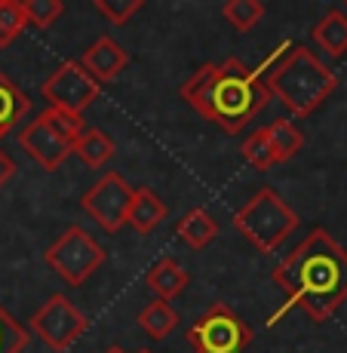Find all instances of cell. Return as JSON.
Here are the masks:
<instances>
[{
  "label": "cell",
  "instance_id": "obj_1",
  "mask_svg": "<svg viewBox=\"0 0 347 353\" xmlns=\"http://www.w3.org/2000/svg\"><path fill=\"white\" fill-rule=\"evenodd\" d=\"M270 280L286 292V304L270 314V325L301 307L314 323H326L347 301V252L323 228H314L274 268Z\"/></svg>",
  "mask_w": 347,
  "mask_h": 353
},
{
  "label": "cell",
  "instance_id": "obj_2",
  "mask_svg": "<svg viewBox=\"0 0 347 353\" xmlns=\"http://www.w3.org/2000/svg\"><path fill=\"white\" fill-rule=\"evenodd\" d=\"M270 62L274 59H268L261 68H246L240 59L209 62L185 80L181 99L209 123L237 135L270 101L264 86V68Z\"/></svg>",
  "mask_w": 347,
  "mask_h": 353
},
{
  "label": "cell",
  "instance_id": "obj_3",
  "mask_svg": "<svg viewBox=\"0 0 347 353\" xmlns=\"http://www.w3.org/2000/svg\"><path fill=\"white\" fill-rule=\"evenodd\" d=\"M264 86L295 117H308L338 90V77L308 46H292L280 62L264 74Z\"/></svg>",
  "mask_w": 347,
  "mask_h": 353
},
{
  "label": "cell",
  "instance_id": "obj_4",
  "mask_svg": "<svg viewBox=\"0 0 347 353\" xmlns=\"http://www.w3.org/2000/svg\"><path fill=\"white\" fill-rule=\"evenodd\" d=\"M234 228L255 246L258 252H274L277 246L298 228V215L289 209L274 188H261L234 212Z\"/></svg>",
  "mask_w": 347,
  "mask_h": 353
},
{
  "label": "cell",
  "instance_id": "obj_5",
  "mask_svg": "<svg viewBox=\"0 0 347 353\" xmlns=\"http://www.w3.org/2000/svg\"><path fill=\"white\" fill-rule=\"evenodd\" d=\"M105 258H108V252L101 249V243L80 225H71L59 240H52V246H46V252H43L46 268L56 270L68 286H83L95 270L105 264Z\"/></svg>",
  "mask_w": 347,
  "mask_h": 353
},
{
  "label": "cell",
  "instance_id": "obj_6",
  "mask_svg": "<svg viewBox=\"0 0 347 353\" xmlns=\"http://www.w3.org/2000/svg\"><path fill=\"white\" fill-rule=\"evenodd\" d=\"M188 341L200 353H243L252 341V329L240 320L234 307L212 301L188 329Z\"/></svg>",
  "mask_w": 347,
  "mask_h": 353
},
{
  "label": "cell",
  "instance_id": "obj_7",
  "mask_svg": "<svg viewBox=\"0 0 347 353\" xmlns=\"http://www.w3.org/2000/svg\"><path fill=\"white\" fill-rule=\"evenodd\" d=\"M28 325L52 353H65L80 335H86L90 320H86L65 295H52V298H46L43 307L31 316Z\"/></svg>",
  "mask_w": 347,
  "mask_h": 353
},
{
  "label": "cell",
  "instance_id": "obj_8",
  "mask_svg": "<svg viewBox=\"0 0 347 353\" xmlns=\"http://www.w3.org/2000/svg\"><path fill=\"white\" fill-rule=\"evenodd\" d=\"M40 92L50 101V108H59V111H68V114H83L99 99L101 86L86 74L80 59H68L43 80Z\"/></svg>",
  "mask_w": 347,
  "mask_h": 353
},
{
  "label": "cell",
  "instance_id": "obj_9",
  "mask_svg": "<svg viewBox=\"0 0 347 353\" xmlns=\"http://www.w3.org/2000/svg\"><path fill=\"white\" fill-rule=\"evenodd\" d=\"M135 188L126 185V179L120 172H105L99 181L80 196V206L90 219L108 234H117L126 225V212L132 203Z\"/></svg>",
  "mask_w": 347,
  "mask_h": 353
},
{
  "label": "cell",
  "instance_id": "obj_10",
  "mask_svg": "<svg viewBox=\"0 0 347 353\" xmlns=\"http://www.w3.org/2000/svg\"><path fill=\"white\" fill-rule=\"evenodd\" d=\"M19 145H22L25 154H31V157L37 160L43 169H50V172H56V169L74 154L71 141H65L62 135L52 132V129L43 123L40 114L31 120V123H25L22 129H19Z\"/></svg>",
  "mask_w": 347,
  "mask_h": 353
},
{
  "label": "cell",
  "instance_id": "obj_11",
  "mask_svg": "<svg viewBox=\"0 0 347 353\" xmlns=\"http://www.w3.org/2000/svg\"><path fill=\"white\" fill-rule=\"evenodd\" d=\"M80 65L86 68V74L95 80V83H111V80H117L120 74L126 71L129 65V52L123 46L117 43L114 37H99L90 50L83 52V59H80Z\"/></svg>",
  "mask_w": 347,
  "mask_h": 353
},
{
  "label": "cell",
  "instance_id": "obj_12",
  "mask_svg": "<svg viewBox=\"0 0 347 353\" xmlns=\"http://www.w3.org/2000/svg\"><path fill=\"white\" fill-rule=\"evenodd\" d=\"M145 283H148V289L160 298V301H172L175 295H181V292L188 289L190 276H188V270L175 261V258L163 255V258H157V261L151 264Z\"/></svg>",
  "mask_w": 347,
  "mask_h": 353
},
{
  "label": "cell",
  "instance_id": "obj_13",
  "mask_svg": "<svg viewBox=\"0 0 347 353\" xmlns=\"http://www.w3.org/2000/svg\"><path fill=\"white\" fill-rule=\"evenodd\" d=\"M310 37H314V43L326 56H332V59L347 56V12L329 10L314 28H310Z\"/></svg>",
  "mask_w": 347,
  "mask_h": 353
},
{
  "label": "cell",
  "instance_id": "obj_14",
  "mask_svg": "<svg viewBox=\"0 0 347 353\" xmlns=\"http://www.w3.org/2000/svg\"><path fill=\"white\" fill-rule=\"evenodd\" d=\"M163 219H166V203H163L151 188H135L129 212H126V225L135 228L139 234H151Z\"/></svg>",
  "mask_w": 347,
  "mask_h": 353
},
{
  "label": "cell",
  "instance_id": "obj_15",
  "mask_svg": "<svg viewBox=\"0 0 347 353\" xmlns=\"http://www.w3.org/2000/svg\"><path fill=\"white\" fill-rule=\"evenodd\" d=\"M28 111H31V99L19 90L10 74L0 71V139L10 129H16V123H22L28 117Z\"/></svg>",
  "mask_w": 347,
  "mask_h": 353
},
{
  "label": "cell",
  "instance_id": "obj_16",
  "mask_svg": "<svg viewBox=\"0 0 347 353\" xmlns=\"http://www.w3.org/2000/svg\"><path fill=\"white\" fill-rule=\"evenodd\" d=\"M175 234H179L190 249L200 252V249H206L209 243L219 236V221H215L206 209L197 206V209H190V212L181 215V221L175 225Z\"/></svg>",
  "mask_w": 347,
  "mask_h": 353
},
{
  "label": "cell",
  "instance_id": "obj_17",
  "mask_svg": "<svg viewBox=\"0 0 347 353\" xmlns=\"http://www.w3.org/2000/svg\"><path fill=\"white\" fill-rule=\"evenodd\" d=\"M74 154L90 169H101L108 160H114L117 145H114V139L108 132H101V129H83L80 139L74 141Z\"/></svg>",
  "mask_w": 347,
  "mask_h": 353
},
{
  "label": "cell",
  "instance_id": "obj_18",
  "mask_svg": "<svg viewBox=\"0 0 347 353\" xmlns=\"http://www.w3.org/2000/svg\"><path fill=\"white\" fill-rule=\"evenodd\" d=\"M264 132H268V141H270V148H274L277 163L292 160L304 148V132L292 123V120H286V117L274 120L270 126H264Z\"/></svg>",
  "mask_w": 347,
  "mask_h": 353
},
{
  "label": "cell",
  "instance_id": "obj_19",
  "mask_svg": "<svg viewBox=\"0 0 347 353\" xmlns=\"http://www.w3.org/2000/svg\"><path fill=\"white\" fill-rule=\"evenodd\" d=\"M175 325H179V314L169 307V301H160V298H157V301H151L139 314V329L145 332V335H151L154 341L166 338Z\"/></svg>",
  "mask_w": 347,
  "mask_h": 353
},
{
  "label": "cell",
  "instance_id": "obj_20",
  "mask_svg": "<svg viewBox=\"0 0 347 353\" xmlns=\"http://www.w3.org/2000/svg\"><path fill=\"white\" fill-rule=\"evenodd\" d=\"M221 16L237 31H249L264 19V3L261 0H228L221 6Z\"/></svg>",
  "mask_w": 347,
  "mask_h": 353
},
{
  "label": "cell",
  "instance_id": "obj_21",
  "mask_svg": "<svg viewBox=\"0 0 347 353\" xmlns=\"http://www.w3.org/2000/svg\"><path fill=\"white\" fill-rule=\"evenodd\" d=\"M243 160L249 163V166H255V169H274L277 166V157H274V148H270V141H268V132H264V126L261 129H255L252 135H249L246 141H243Z\"/></svg>",
  "mask_w": 347,
  "mask_h": 353
},
{
  "label": "cell",
  "instance_id": "obj_22",
  "mask_svg": "<svg viewBox=\"0 0 347 353\" xmlns=\"http://www.w3.org/2000/svg\"><path fill=\"white\" fill-rule=\"evenodd\" d=\"M25 10L19 0H0V50L10 46L25 31Z\"/></svg>",
  "mask_w": 347,
  "mask_h": 353
},
{
  "label": "cell",
  "instance_id": "obj_23",
  "mask_svg": "<svg viewBox=\"0 0 347 353\" xmlns=\"http://www.w3.org/2000/svg\"><path fill=\"white\" fill-rule=\"evenodd\" d=\"M40 117H43V123L52 129V132L56 135H62L65 141H77L80 139V132H83V114H68V111H59V108H46L43 114H40Z\"/></svg>",
  "mask_w": 347,
  "mask_h": 353
},
{
  "label": "cell",
  "instance_id": "obj_24",
  "mask_svg": "<svg viewBox=\"0 0 347 353\" xmlns=\"http://www.w3.org/2000/svg\"><path fill=\"white\" fill-rule=\"evenodd\" d=\"M22 10H25V22L28 25H34V28H50L65 12V3L62 0H25Z\"/></svg>",
  "mask_w": 347,
  "mask_h": 353
},
{
  "label": "cell",
  "instance_id": "obj_25",
  "mask_svg": "<svg viewBox=\"0 0 347 353\" xmlns=\"http://www.w3.org/2000/svg\"><path fill=\"white\" fill-rule=\"evenodd\" d=\"M28 347V329L12 320L10 310L0 307V353H22Z\"/></svg>",
  "mask_w": 347,
  "mask_h": 353
},
{
  "label": "cell",
  "instance_id": "obj_26",
  "mask_svg": "<svg viewBox=\"0 0 347 353\" xmlns=\"http://www.w3.org/2000/svg\"><path fill=\"white\" fill-rule=\"evenodd\" d=\"M92 6H95V12H99V16L108 19V22L126 25L129 19L141 10V0H95Z\"/></svg>",
  "mask_w": 347,
  "mask_h": 353
},
{
  "label": "cell",
  "instance_id": "obj_27",
  "mask_svg": "<svg viewBox=\"0 0 347 353\" xmlns=\"http://www.w3.org/2000/svg\"><path fill=\"white\" fill-rule=\"evenodd\" d=\"M16 172H19V166H16V160L10 157V154L0 148V188H6L12 179H16Z\"/></svg>",
  "mask_w": 347,
  "mask_h": 353
},
{
  "label": "cell",
  "instance_id": "obj_28",
  "mask_svg": "<svg viewBox=\"0 0 347 353\" xmlns=\"http://www.w3.org/2000/svg\"><path fill=\"white\" fill-rule=\"evenodd\" d=\"M105 353H126V350H123V347H108Z\"/></svg>",
  "mask_w": 347,
  "mask_h": 353
},
{
  "label": "cell",
  "instance_id": "obj_29",
  "mask_svg": "<svg viewBox=\"0 0 347 353\" xmlns=\"http://www.w3.org/2000/svg\"><path fill=\"white\" fill-rule=\"evenodd\" d=\"M139 353H151V350H139Z\"/></svg>",
  "mask_w": 347,
  "mask_h": 353
},
{
  "label": "cell",
  "instance_id": "obj_30",
  "mask_svg": "<svg viewBox=\"0 0 347 353\" xmlns=\"http://www.w3.org/2000/svg\"><path fill=\"white\" fill-rule=\"evenodd\" d=\"M194 353H200V350H194Z\"/></svg>",
  "mask_w": 347,
  "mask_h": 353
}]
</instances>
